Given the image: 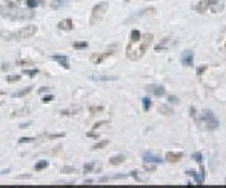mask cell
<instances>
[{
    "mask_svg": "<svg viewBox=\"0 0 226 188\" xmlns=\"http://www.w3.org/2000/svg\"><path fill=\"white\" fill-rule=\"evenodd\" d=\"M200 122H202V124H205V128H207V129H210V131H214V129L219 127V122H217L216 116H214V113H213L211 110H207L205 113L202 114Z\"/></svg>",
    "mask_w": 226,
    "mask_h": 188,
    "instance_id": "cell-4",
    "label": "cell"
},
{
    "mask_svg": "<svg viewBox=\"0 0 226 188\" xmlns=\"http://www.w3.org/2000/svg\"><path fill=\"white\" fill-rule=\"evenodd\" d=\"M77 2H80V0H77Z\"/></svg>",
    "mask_w": 226,
    "mask_h": 188,
    "instance_id": "cell-46",
    "label": "cell"
},
{
    "mask_svg": "<svg viewBox=\"0 0 226 188\" xmlns=\"http://www.w3.org/2000/svg\"><path fill=\"white\" fill-rule=\"evenodd\" d=\"M89 111H90V114L103 113V111H104V107H101V105H98V107H89Z\"/></svg>",
    "mask_w": 226,
    "mask_h": 188,
    "instance_id": "cell-25",
    "label": "cell"
},
{
    "mask_svg": "<svg viewBox=\"0 0 226 188\" xmlns=\"http://www.w3.org/2000/svg\"><path fill=\"white\" fill-rule=\"evenodd\" d=\"M73 172H76L74 167H68V166H66V167L62 169V173H73Z\"/></svg>",
    "mask_w": 226,
    "mask_h": 188,
    "instance_id": "cell-36",
    "label": "cell"
},
{
    "mask_svg": "<svg viewBox=\"0 0 226 188\" xmlns=\"http://www.w3.org/2000/svg\"><path fill=\"white\" fill-rule=\"evenodd\" d=\"M164 158H166V161H169V162H178V161L183 159V152H172V151H169Z\"/></svg>",
    "mask_w": 226,
    "mask_h": 188,
    "instance_id": "cell-11",
    "label": "cell"
},
{
    "mask_svg": "<svg viewBox=\"0 0 226 188\" xmlns=\"http://www.w3.org/2000/svg\"><path fill=\"white\" fill-rule=\"evenodd\" d=\"M53 99H54V97H53V95H45V97L42 98V102H44V104H47V102H51Z\"/></svg>",
    "mask_w": 226,
    "mask_h": 188,
    "instance_id": "cell-32",
    "label": "cell"
},
{
    "mask_svg": "<svg viewBox=\"0 0 226 188\" xmlns=\"http://www.w3.org/2000/svg\"><path fill=\"white\" fill-rule=\"evenodd\" d=\"M109 9V3L106 2H101V3H97L94 8H92V12H90V20H89V24L90 26H95L97 23L101 21L103 15L106 14V11Z\"/></svg>",
    "mask_w": 226,
    "mask_h": 188,
    "instance_id": "cell-3",
    "label": "cell"
},
{
    "mask_svg": "<svg viewBox=\"0 0 226 188\" xmlns=\"http://www.w3.org/2000/svg\"><path fill=\"white\" fill-rule=\"evenodd\" d=\"M80 110H81L80 107H74L73 110H62L60 114H62V116H71V114H77Z\"/></svg>",
    "mask_w": 226,
    "mask_h": 188,
    "instance_id": "cell-21",
    "label": "cell"
},
{
    "mask_svg": "<svg viewBox=\"0 0 226 188\" xmlns=\"http://www.w3.org/2000/svg\"><path fill=\"white\" fill-rule=\"evenodd\" d=\"M36 138H33V137H21V138H18V143L20 145H23V143H30V142H35Z\"/></svg>",
    "mask_w": 226,
    "mask_h": 188,
    "instance_id": "cell-27",
    "label": "cell"
},
{
    "mask_svg": "<svg viewBox=\"0 0 226 188\" xmlns=\"http://www.w3.org/2000/svg\"><path fill=\"white\" fill-rule=\"evenodd\" d=\"M27 6H29L30 9L36 8V6H38V0H27Z\"/></svg>",
    "mask_w": 226,
    "mask_h": 188,
    "instance_id": "cell-31",
    "label": "cell"
},
{
    "mask_svg": "<svg viewBox=\"0 0 226 188\" xmlns=\"http://www.w3.org/2000/svg\"><path fill=\"white\" fill-rule=\"evenodd\" d=\"M169 101L176 104V102H178V98H176V97H173V95H170V97H169Z\"/></svg>",
    "mask_w": 226,
    "mask_h": 188,
    "instance_id": "cell-38",
    "label": "cell"
},
{
    "mask_svg": "<svg viewBox=\"0 0 226 188\" xmlns=\"http://www.w3.org/2000/svg\"><path fill=\"white\" fill-rule=\"evenodd\" d=\"M66 3V0H51V3H50V8L51 9H60L63 8Z\"/></svg>",
    "mask_w": 226,
    "mask_h": 188,
    "instance_id": "cell-20",
    "label": "cell"
},
{
    "mask_svg": "<svg viewBox=\"0 0 226 188\" xmlns=\"http://www.w3.org/2000/svg\"><path fill=\"white\" fill-rule=\"evenodd\" d=\"M29 124H30V122H27V124H21V125H20V128H27V127H29Z\"/></svg>",
    "mask_w": 226,
    "mask_h": 188,
    "instance_id": "cell-41",
    "label": "cell"
},
{
    "mask_svg": "<svg viewBox=\"0 0 226 188\" xmlns=\"http://www.w3.org/2000/svg\"><path fill=\"white\" fill-rule=\"evenodd\" d=\"M124 161H125L124 155H115V157H112L109 159V164H110V166H119V164H122Z\"/></svg>",
    "mask_w": 226,
    "mask_h": 188,
    "instance_id": "cell-17",
    "label": "cell"
},
{
    "mask_svg": "<svg viewBox=\"0 0 226 188\" xmlns=\"http://www.w3.org/2000/svg\"><path fill=\"white\" fill-rule=\"evenodd\" d=\"M57 27L60 30H63V32H70V30L74 29V23H73L71 18H65V20H62V21L57 23Z\"/></svg>",
    "mask_w": 226,
    "mask_h": 188,
    "instance_id": "cell-8",
    "label": "cell"
},
{
    "mask_svg": "<svg viewBox=\"0 0 226 188\" xmlns=\"http://www.w3.org/2000/svg\"><path fill=\"white\" fill-rule=\"evenodd\" d=\"M94 169H95V162H86L83 166V172L84 173H90Z\"/></svg>",
    "mask_w": 226,
    "mask_h": 188,
    "instance_id": "cell-24",
    "label": "cell"
},
{
    "mask_svg": "<svg viewBox=\"0 0 226 188\" xmlns=\"http://www.w3.org/2000/svg\"><path fill=\"white\" fill-rule=\"evenodd\" d=\"M106 146H109V140H101V142H98V143H95L94 145V151H97V149H104Z\"/></svg>",
    "mask_w": 226,
    "mask_h": 188,
    "instance_id": "cell-22",
    "label": "cell"
},
{
    "mask_svg": "<svg viewBox=\"0 0 226 188\" xmlns=\"http://www.w3.org/2000/svg\"><path fill=\"white\" fill-rule=\"evenodd\" d=\"M23 74L24 75H29V77H35L36 74H38V69L35 68V69H24V71H23Z\"/></svg>",
    "mask_w": 226,
    "mask_h": 188,
    "instance_id": "cell-26",
    "label": "cell"
},
{
    "mask_svg": "<svg viewBox=\"0 0 226 188\" xmlns=\"http://www.w3.org/2000/svg\"><path fill=\"white\" fill-rule=\"evenodd\" d=\"M140 39H142V35H140V32H139L137 29L131 30V33H130V45H133V44H136V42H139Z\"/></svg>",
    "mask_w": 226,
    "mask_h": 188,
    "instance_id": "cell-16",
    "label": "cell"
},
{
    "mask_svg": "<svg viewBox=\"0 0 226 188\" xmlns=\"http://www.w3.org/2000/svg\"><path fill=\"white\" fill-rule=\"evenodd\" d=\"M35 33H36V26H26V27L20 29L15 36L20 39H27V38H32Z\"/></svg>",
    "mask_w": 226,
    "mask_h": 188,
    "instance_id": "cell-5",
    "label": "cell"
},
{
    "mask_svg": "<svg viewBox=\"0 0 226 188\" xmlns=\"http://www.w3.org/2000/svg\"><path fill=\"white\" fill-rule=\"evenodd\" d=\"M86 135H87L89 138H98V137H100V134H98V132H95V131H89Z\"/></svg>",
    "mask_w": 226,
    "mask_h": 188,
    "instance_id": "cell-34",
    "label": "cell"
},
{
    "mask_svg": "<svg viewBox=\"0 0 226 188\" xmlns=\"http://www.w3.org/2000/svg\"><path fill=\"white\" fill-rule=\"evenodd\" d=\"M146 89H148V92H152L154 95H157V97H163L166 93V89L163 86H148Z\"/></svg>",
    "mask_w": 226,
    "mask_h": 188,
    "instance_id": "cell-14",
    "label": "cell"
},
{
    "mask_svg": "<svg viewBox=\"0 0 226 188\" xmlns=\"http://www.w3.org/2000/svg\"><path fill=\"white\" fill-rule=\"evenodd\" d=\"M106 124H109V122H107V121H100V122L94 124V129H97V128H100V127H104Z\"/></svg>",
    "mask_w": 226,
    "mask_h": 188,
    "instance_id": "cell-35",
    "label": "cell"
},
{
    "mask_svg": "<svg viewBox=\"0 0 226 188\" xmlns=\"http://www.w3.org/2000/svg\"><path fill=\"white\" fill-rule=\"evenodd\" d=\"M33 89H32V86H27V87H24V89H21V90H18V92H15L14 93V98H23V97H26V95H29V93L32 92Z\"/></svg>",
    "mask_w": 226,
    "mask_h": 188,
    "instance_id": "cell-18",
    "label": "cell"
},
{
    "mask_svg": "<svg viewBox=\"0 0 226 188\" xmlns=\"http://www.w3.org/2000/svg\"><path fill=\"white\" fill-rule=\"evenodd\" d=\"M170 38H163L160 42H158L157 45H155V51H164V50H167L169 48V47H170Z\"/></svg>",
    "mask_w": 226,
    "mask_h": 188,
    "instance_id": "cell-12",
    "label": "cell"
},
{
    "mask_svg": "<svg viewBox=\"0 0 226 188\" xmlns=\"http://www.w3.org/2000/svg\"><path fill=\"white\" fill-rule=\"evenodd\" d=\"M193 158H194V161H196V162H199V164L202 162V154H200V152L193 154Z\"/></svg>",
    "mask_w": 226,
    "mask_h": 188,
    "instance_id": "cell-33",
    "label": "cell"
},
{
    "mask_svg": "<svg viewBox=\"0 0 226 188\" xmlns=\"http://www.w3.org/2000/svg\"><path fill=\"white\" fill-rule=\"evenodd\" d=\"M193 9L199 14H205L207 11H211L213 14H217V12L223 11V3H220L219 0H200Z\"/></svg>",
    "mask_w": 226,
    "mask_h": 188,
    "instance_id": "cell-2",
    "label": "cell"
},
{
    "mask_svg": "<svg viewBox=\"0 0 226 188\" xmlns=\"http://www.w3.org/2000/svg\"><path fill=\"white\" fill-rule=\"evenodd\" d=\"M143 161L145 162H154V164H158V162H161L163 159L158 157V155H154L151 152H145L143 154Z\"/></svg>",
    "mask_w": 226,
    "mask_h": 188,
    "instance_id": "cell-13",
    "label": "cell"
},
{
    "mask_svg": "<svg viewBox=\"0 0 226 188\" xmlns=\"http://www.w3.org/2000/svg\"><path fill=\"white\" fill-rule=\"evenodd\" d=\"M113 54V51H104V53H94V54H90V62L95 63V65H100L103 63L104 59L110 57Z\"/></svg>",
    "mask_w": 226,
    "mask_h": 188,
    "instance_id": "cell-6",
    "label": "cell"
},
{
    "mask_svg": "<svg viewBox=\"0 0 226 188\" xmlns=\"http://www.w3.org/2000/svg\"><path fill=\"white\" fill-rule=\"evenodd\" d=\"M152 14H155V8H146V9H142V11H139V12H136L133 17L127 18L125 23L134 21V20H137V18H140V17H143V15H152Z\"/></svg>",
    "mask_w": 226,
    "mask_h": 188,
    "instance_id": "cell-7",
    "label": "cell"
},
{
    "mask_svg": "<svg viewBox=\"0 0 226 188\" xmlns=\"http://www.w3.org/2000/svg\"><path fill=\"white\" fill-rule=\"evenodd\" d=\"M94 184V181H90V179H87L86 182H84V185H92Z\"/></svg>",
    "mask_w": 226,
    "mask_h": 188,
    "instance_id": "cell-42",
    "label": "cell"
},
{
    "mask_svg": "<svg viewBox=\"0 0 226 188\" xmlns=\"http://www.w3.org/2000/svg\"><path fill=\"white\" fill-rule=\"evenodd\" d=\"M152 39H154L152 33H146L145 38H142V42H140V45L137 47V48L133 50V51H127V57L131 59V60H139V59L146 53V50L149 48V45H151Z\"/></svg>",
    "mask_w": 226,
    "mask_h": 188,
    "instance_id": "cell-1",
    "label": "cell"
},
{
    "mask_svg": "<svg viewBox=\"0 0 226 188\" xmlns=\"http://www.w3.org/2000/svg\"><path fill=\"white\" fill-rule=\"evenodd\" d=\"M73 47L76 50H84V48H87V42L86 41H81V42H74L73 44Z\"/></svg>",
    "mask_w": 226,
    "mask_h": 188,
    "instance_id": "cell-23",
    "label": "cell"
},
{
    "mask_svg": "<svg viewBox=\"0 0 226 188\" xmlns=\"http://www.w3.org/2000/svg\"><path fill=\"white\" fill-rule=\"evenodd\" d=\"M21 80V75H8L6 77V81L8 83H17V81H20Z\"/></svg>",
    "mask_w": 226,
    "mask_h": 188,
    "instance_id": "cell-28",
    "label": "cell"
},
{
    "mask_svg": "<svg viewBox=\"0 0 226 188\" xmlns=\"http://www.w3.org/2000/svg\"><path fill=\"white\" fill-rule=\"evenodd\" d=\"M47 167H48V161L47 159H41V161H38L35 164V172H41V170L47 169Z\"/></svg>",
    "mask_w": 226,
    "mask_h": 188,
    "instance_id": "cell-19",
    "label": "cell"
},
{
    "mask_svg": "<svg viewBox=\"0 0 226 188\" xmlns=\"http://www.w3.org/2000/svg\"><path fill=\"white\" fill-rule=\"evenodd\" d=\"M193 57H194L193 51L186 50L183 53V56H181V62H183V65H186V66H192L193 65Z\"/></svg>",
    "mask_w": 226,
    "mask_h": 188,
    "instance_id": "cell-10",
    "label": "cell"
},
{
    "mask_svg": "<svg viewBox=\"0 0 226 188\" xmlns=\"http://www.w3.org/2000/svg\"><path fill=\"white\" fill-rule=\"evenodd\" d=\"M2 95H5V92H3V90H0V97H2Z\"/></svg>",
    "mask_w": 226,
    "mask_h": 188,
    "instance_id": "cell-43",
    "label": "cell"
},
{
    "mask_svg": "<svg viewBox=\"0 0 226 188\" xmlns=\"http://www.w3.org/2000/svg\"><path fill=\"white\" fill-rule=\"evenodd\" d=\"M65 132H56V134H42L38 137V140H53V138H62L65 137Z\"/></svg>",
    "mask_w": 226,
    "mask_h": 188,
    "instance_id": "cell-15",
    "label": "cell"
},
{
    "mask_svg": "<svg viewBox=\"0 0 226 188\" xmlns=\"http://www.w3.org/2000/svg\"><path fill=\"white\" fill-rule=\"evenodd\" d=\"M151 99L149 98H143V110L145 111H149V108H151Z\"/></svg>",
    "mask_w": 226,
    "mask_h": 188,
    "instance_id": "cell-29",
    "label": "cell"
},
{
    "mask_svg": "<svg viewBox=\"0 0 226 188\" xmlns=\"http://www.w3.org/2000/svg\"><path fill=\"white\" fill-rule=\"evenodd\" d=\"M124 2H125V3H128V2H130V0H124Z\"/></svg>",
    "mask_w": 226,
    "mask_h": 188,
    "instance_id": "cell-44",
    "label": "cell"
},
{
    "mask_svg": "<svg viewBox=\"0 0 226 188\" xmlns=\"http://www.w3.org/2000/svg\"><path fill=\"white\" fill-rule=\"evenodd\" d=\"M30 111H29V108H24V110H18V113H12L11 116L12 117H17V116H23V114H29Z\"/></svg>",
    "mask_w": 226,
    "mask_h": 188,
    "instance_id": "cell-30",
    "label": "cell"
},
{
    "mask_svg": "<svg viewBox=\"0 0 226 188\" xmlns=\"http://www.w3.org/2000/svg\"><path fill=\"white\" fill-rule=\"evenodd\" d=\"M203 71H205V66H200V68H197V75H200Z\"/></svg>",
    "mask_w": 226,
    "mask_h": 188,
    "instance_id": "cell-39",
    "label": "cell"
},
{
    "mask_svg": "<svg viewBox=\"0 0 226 188\" xmlns=\"http://www.w3.org/2000/svg\"><path fill=\"white\" fill-rule=\"evenodd\" d=\"M48 89H50V87H41L38 92H39V93H45V92H48Z\"/></svg>",
    "mask_w": 226,
    "mask_h": 188,
    "instance_id": "cell-40",
    "label": "cell"
},
{
    "mask_svg": "<svg viewBox=\"0 0 226 188\" xmlns=\"http://www.w3.org/2000/svg\"><path fill=\"white\" fill-rule=\"evenodd\" d=\"M29 63H30L29 60H18L17 62V65H20V66H24V65H29Z\"/></svg>",
    "mask_w": 226,
    "mask_h": 188,
    "instance_id": "cell-37",
    "label": "cell"
},
{
    "mask_svg": "<svg viewBox=\"0 0 226 188\" xmlns=\"http://www.w3.org/2000/svg\"><path fill=\"white\" fill-rule=\"evenodd\" d=\"M51 59H53L56 63H59L62 68H65V69H70V59H68L66 56H62V54H54Z\"/></svg>",
    "mask_w": 226,
    "mask_h": 188,
    "instance_id": "cell-9",
    "label": "cell"
},
{
    "mask_svg": "<svg viewBox=\"0 0 226 188\" xmlns=\"http://www.w3.org/2000/svg\"><path fill=\"white\" fill-rule=\"evenodd\" d=\"M15 2H17V3H18V2H21V0H15Z\"/></svg>",
    "mask_w": 226,
    "mask_h": 188,
    "instance_id": "cell-45",
    "label": "cell"
}]
</instances>
